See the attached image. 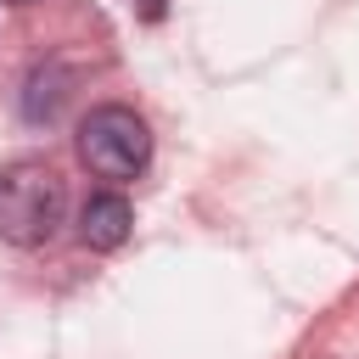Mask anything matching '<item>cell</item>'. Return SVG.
<instances>
[{
	"label": "cell",
	"instance_id": "6da1fadb",
	"mask_svg": "<svg viewBox=\"0 0 359 359\" xmlns=\"http://www.w3.org/2000/svg\"><path fill=\"white\" fill-rule=\"evenodd\" d=\"M62 213H67V185L45 157L0 163V241L45 247L62 230Z\"/></svg>",
	"mask_w": 359,
	"mask_h": 359
},
{
	"label": "cell",
	"instance_id": "3957f363",
	"mask_svg": "<svg viewBox=\"0 0 359 359\" xmlns=\"http://www.w3.org/2000/svg\"><path fill=\"white\" fill-rule=\"evenodd\" d=\"M135 230V208L118 196V191H95L84 208H79V241L95 247V252H118Z\"/></svg>",
	"mask_w": 359,
	"mask_h": 359
},
{
	"label": "cell",
	"instance_id": "5b68a950",
	"mask_svg": "<svg viewBox=\"0 0 359 359\" xmlns=\"http://www.w3.org/2000/svg\"><path fill=\"white\" fill-rule=\"evenodd\" d=\"M11 6H34V0H11Z\"/></svg>",
	"mask_w": 359,
	"mask_h": 359
},
{
	"label": "cell",
	"instance_id": "7a4b0ae2",
	"mask_svg": "<svg viewBox=\"0 0 359 359\" xmlns=\"http://www.w3.org/2000/svg\"><path fill=\"white\" fill-rule=\"evenodd\" d=\"M79 157L95 180H140L151 163V129L135 107L101 101L79 123Z\"/></svg>",
	"mask_w": 359,
	"mask_h": 359
},
{
	"label": "cell",
	"instance_id": "277c9868",
	"mask_svg": "<svg viewBox=\"0 0 359 359\" xmlns=\"http://www.w3.org/2000/svg\"><path fill=\"white\" fill-rule=\"evenodd\" d=\"M67 90H73V73H67L62 62L34 67V73H28V84H22V118H28V123H50V118L62 112Z\"/></svg>",
	"mask_w": 359,
	"mask_h": 359
}]
</instances>
